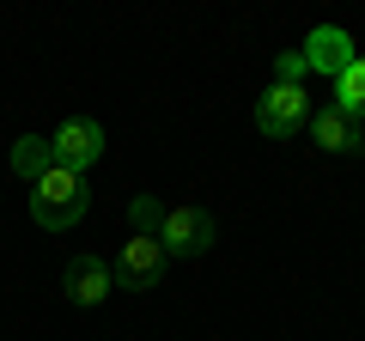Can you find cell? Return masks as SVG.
<instances>
[{
  "label": "cell",
  "mask_w": 365,
  "mask_h": 341,
  "mask_svg": "<svg viewBox=\"0 0 365 341\" xmlns=\"http://www.w3.org/2000/svg\"><path fill=\"white\" fill-rule=\"evenodd\" d=\"M104 122H91V116H73V122H61V128L49 134V153H55V165L61 170H73V177H86L98 158H104Z\"/></svg>",
  "instance_id": "obj_3"
},
{
  "label": "cell",
  "mask_w": 365,
  "mask_h": 341,
  "mask_svg": "<svg viewBox=\"0 0 365 341\" xmlns=\"http://www.w3.org/2000/svg\"><path fill=\"white\" fill-rule=\"evenodd\" d=\"M299 55H304V67H311V73H329V79H335L341 67L353 61V37H347L341 25H317L311 37H304Z\"/></svg>",
  "instance_id": "obj_6"
},
{
  "label": "cell",
  "mask_w": 365,
  "mask_h": 341,
  "mask_svg": "<svg viewBox=\"0 0 365 341\" xmlns=\"http://www.w3.org/2000/svg\"><path fill=\"white\" fill-rule=\"evenodd\" d=\"M165 244L158 238H128V244L116 250V263H110V280L116 287H128V292H153L158 287V275H165Z\"/></svg>",
  "instance_id": "obj_4"
},
{
  "label": "cell",
  "mask_w": 365,
  "mask_h": 341,
  "mask_svg": "<svg viewBox=\"0 0 365 341\" xmlns=\"http://www.w3.org/2000/svg\"><path fill=\"white\" fill-rule=\"evenodd\" d=\"M110 287H116V280H110L104 256H73V263H67V299L73 305H104Z\"/></svg>",
  "instance_id": "obj_7"
},
{
  "label": "cell",
  "mask_w": 365,
  "mask_h": 341,
  "mask_svg": "<svg viewBox=\"0 0 365 341\" xmlns=\"http://www.w3.org/2000/svg\"><path fill=\"white\" fill-rule=\"evenodd\" d=\"M256 128L268 134V141L304 134L311 128V98H304V86H268V92L256 98Z\"/></svg>",
  "instance_id": "obj_2"
},
{
  "label": "cell",
  "mask_w": 365,
  "mask_h": 341,
  "mask_svg": "<svg viewBox=\"0 0 365 341\" xmlns=\"http://www.w3.org/2000/svg\"><path fill=\"white\" fill-rule=\"evenodd\" d=\"M213 213L207 208H170L165 225H158V244H165V256H207L213 250Z\"/></svg>",
  "instance_id": "obj_5"
},
{
  "label": "cell",
  "mask_w": 365,
  "mask_h": 341,
  "mask_svg": "<svg viewBox=\"0 0 365 341\" xmlns=\"http://www.w3.org/2000/svg\"><path fill=\"white\" fill-rule=\"evenodd\" d=\"M335 110L353 116V122L365 116V55H353V61L335 73Z\"/></svg>",
  "instance_id": "obj_9"
},
{
  "label": "cell",
  "mask_w": 365,
  "mask_h": 341,
  "mask_svg": "<svg viewBox=\"0 0 365 341\" xmlns=\"http://www.w3.org/2000/svg\"><path fill=\"white\" fill-rule=\"evenodd\" d=\"M49 165H55V153H49V141H43V134H25V141H13V177L37 183Z\"/></svg>",
  "instance_id": "obj_10"
},
{
  "label": "cell",
  "mask_w": 365,
  "mask_h": 341,
  "mask_svg": "<svg viewBox=\"0 0 365 341\" xmlns=\"http://www.w3.org/2000/svg\"><path fill=\"white\" fill-rule=\"evenodd\" d=\"M304 73H311V67H304L299 49H287L280 61H274V86H304Z\"/></svg>",
  "instance_id": "obj_12"
},
{
  "label": "cell",
  "mask_w": 365,
  "mask_h": 341,
  "mask_svg": "<svg viewBox=\"0 0 365 341\" xmlns=\"http://www.w3.org/2000/svg\"><path fill=\"white\" fill-rule=\"evenodd\" d=\"M86 208H91L86 177H73V170H61V165H49L37 183H31V220H37L43 232H67V225H79Z\"/></svg>",
  "instance_id": "obj_1"
},
{
  "label": "cell",
  "mask_w": 365,
  "mask_h": 341,
  "mask_svg": "<svg viewBox=\"0 0 365 341\" xmlns=\"http://www.w3.org/2000/svg\"><path fill=\"white\" fill-rule=\"evenodd\" d=\"M128 220H134V238H158V225H165V208H158L153 195H134Z\"/></svg>",
  "instance_id": "obj_11"
},
{
  "label": "cell",
  "mask_w": 365,
  "mask_h": 341,
  "mask_svg": "<svg viewBox=\"0 0 365 341\" xmlns=\"http://www.w3.org/2000/svg\"><path fill=\"white\" fill-rule=\"evenodd\" d=\"M311 146H323V153H359L365 134H359L353 116H341V110L329 104V110H311Z\"/></svg>",
  "instance_id": "obj_8"
}]
</instances>
